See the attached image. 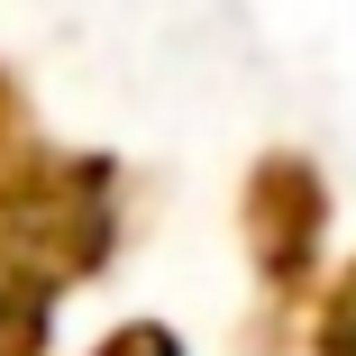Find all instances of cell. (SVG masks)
Here are the masks:
<instances>
[{
  "label": "cell",
  "instance_id": "obj_1",
  "mask_svg": "<svg viewBox=\"0 0 356 356\" xmlns=\"http://www.w3.org/2000/svg\"><path fill=\"white\" fill-rule=\"evenodd\" d=\"M128 229V174L101 147L19 137L0 156V356H46L55 311L110 274Z\"/></svg>",
  "mask_w": 356,
  "mask_h": 356
},
{
  "label": "cell",
  "instance_id": "obj_2",
  "mask_svg": "<svg viewBox=\"0 0 356 356\" xmlns=\"http://www.w3.org/2000/svg\"><path fill=\"white\" fill-rule=\"evenodd\" d=\"M238 229H247V274H256V311H247V356H274L293 329L320 311V256H329V183L302 147H265L238 192Z\"/></svg>",
  "mask_w": 356,
  "mask_h": 356
},
{
  "label": "cell",
  "instance_id": "obj_3",
  "mask_svg": "<svg viewBox=\"0 0 356 356\" xmlns=\"http://www.w3.org/2000/svg\"><path fill=\"white\" fill-rule=\"evenodd\" d=\"M311 356H356V265H338L329 274V293H320V311H311Z\"/></svg>",
  "mask_w": 356,
  "mask_h": 356
},
{
  "label": "cell",
  "instance_id": "obj_4",
  "mask_svg": "<svg viewBox=\"0 0 356 356\" xmlns=\"http://www.w3.org/2000/svg\"><path fill=\"white\" fill-rule=\"evenodd\" d=\"M92 356H183V338H174L165 320H119V329H110Z\"/></svg>",
  "mask_w": 356,
  "mask_h": 356
},
{
  "label": "cell",
  "instance_id": "obj_5",
  "mask_svg": "<svg viewBox=\"0 0 356 356\" xmlns=\"http://www.w3.org/2000/svg\"><path fill=\"white\" fill-rule=\"evenodd\" d=\"M28 137V101H19V83H10V64H0V156H10Z\"/></svg>",
  "mask_w": 356,
  "mask_h": 356
}]
</instances>
